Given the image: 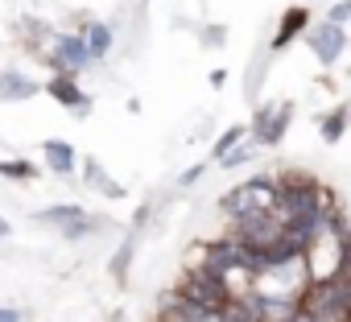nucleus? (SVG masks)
<instances>
[{"mask_svg":"<svg viewBox=\"0 0 351 322\" xmlns=\"http://www.w3.org/2000/svg\"><path fill=\"white\" fill-rule=\"evenodd\" d=\"M281 236H285V215H281L277 207H261V211L236 215V236H232V240H240V244H248V248H256V252L273 248Z\"/></svg>","mask_w":351,"mask_h":322,"instance_id":"1","label":"nucleus"},{"mask_svg":"<svg viewBox=\"0 0 351 322\" xmlns=\"http://www.w3.org/2000/svg\"><path fill=\"white\" fill-rule=\"evenodd\" d=\"M322 207V195H318V182L310 178H285V186H277V211L285 215V223L293 219H310L314 211Z\"/></svg>","mask_w":351,"mask_h":322,"instance_id":"2","label":"nucleus"},{"mask_svg":"<svg viewBox=\"0 0 351 322\" xmlns=\"http://www.w3.org/2000/svg\"><path fill=\"white\" fill-rule=\"evenodd\" d=\"M261 207H277V186L269 178H252V182L236 186L232 195H223L228 215H244V211H261Z\"/></svg>","mask_w":351,"mask_h":322,"instance_id":"3","label":"nucleus"},{"mask_svg":"<svg viewBox=\"0 0 351 322\" xmlns=\"http://www.w3.org/2000/svg\"><path fill=\"white\" fill-rule=\"evenodd\" d=\"M178 293L191 297V301H199V306H207V310H223V306H228V285H223V277H215V273H207V269L195 273V277H186Z\"/></svg>","mask_w":351,"mask_h":322,"instance_id":"4","label":"nucleus"},{"mask_svg":"<svg viewBox=\"0 0 351 322\" xmlns=\"http://www.w3.org/2000/svg\"><path fill=\"white\" fill-rule=\"evenodd\" d=\"M38 219H42V223H50V227H62L66 236H83V232H91V227H95V223H87L83 207H71V203H62V207H46Z\"/></svg>","mask_w":351,"mask_h":322,"instance_id":"5","label":"nucleus"},{"mask_svg":"<svg viewBox=\"0 0 351 322\" xmlns=\"http://www.w3.org/2000/svg\"><path fill=\"white\" fill-rule=\"evenodd\" d=\"M310 46H314V54H318V62H335L339 54H343V46H347V38H343V29L335 25V21H326V25H318L314 34H310Z\"/></svg>","mask_w":351,"mask_h":322,"instance_id":"6","label":"nucleus"},{"mask_svg":"<svg viewBox=\"0 0 351 322\" xmlns=\"http://www.w3.org/2000/svg\"><path fill=\"white\" fill-rule=\"evenodd\" d=\"M289 112H293L289 103H281L277 112H273V108H261V112H256V140H261V145H277V140L285 136Z\"/></svg>","mask_w":351,"mask_h":322,"instance_id":"7","label":"nucleus"},{"mask_svg":"<svg viewBox=\"0 0 351 322\" xmlns=\"http://www.w3.org/2000/svg\"><path fill=\"white\" fill-rule=\"evenodd\" d=\"M54 62H58L66 75H75V71H83V66L91 62V50H87L83 38H62L58 50H54Z\"/></svg>","mask_w":351,"mask_h":322,"instance_id":"8","label":"nucleus"},{"mask_svg":"<svg viewBox=\"0 0 351 322\" xmlns=\"http://www.w3.org/2000/svg\"><path fill=\"white\" fill-rule=\"evenodd\" d=\"M46 91H50V95H54L58 103H66V108H75V112H87V108H91V103H87V95H83V91L75 87V79H71L66 71H62V75H54V79L46 83Z\"/></svg>","mask_w":351,"mask_h":322,"instance_id":"9","label":"nucleus"},{"mask_svg":"<svg viewBox=\"0 0 351 322\" xmlns=\"http://www.w3.org/2000/svg\"><path fill=\"white\" fill-rule=\"evenodd\" d=\"M42 153H46V166H50L54 174H71V170H75V149H71L66 140H46Z\"/></svg>","mask_w":351,"mask_h":322,"instance_id":"10","label":"nucleus"},{"mask_svg":"<svg viewBox=\"0 0 351 322\" xmlns=\"http://www.w3.org/2000/svg\"><path fill=\"white\" fill-rule=\"evenodd\" d=\"M38 87L25 79V75H17V71H5L0 75V99H29Z\"/></svg>","mask_w":351,"mask_h":322,"instance_id":"11","label":"nucleus"},{"mask_svg":"<svg viewBox=\"0 0 351 322\" xmlns=\"http://www.w3.org/2000/svg\"><path fill=\"white\" fill-rule=\"evenodd\" d=\"M302 25H306V9H289V13H285V25H281V34L273 38V46H277V50H281V46H289V38H293V34H302Z\"/></svg>","mask_w":351,"mask_h":322,"instance_id":"12","label":"nucleus"},{"mask_svg":"<svg viewBox=\"0 0 351 322\" xmlns=\"http://www.w3.org/2000/svg\"><path fill=\"white\" fill-rule=\"evenodd\" d=\"M87 50H91V58H99V54H108V46H112V29L108 25H87Z\"/></svg>","mask_w":351,"mask_h":322,"instance_id":"13","label":"nucleus"},{"mask_svg":"<svg viewBox=\"0 0 351 322\" xmlns=\"http://www.w3.org/2000/svg\"><path fill=\"white\" fill-rule=\"evenodd\" d=\"M87 178H91V182H95V190H104L108 199H120V195H124V186H116V182L99 170V161H87Z\"/></svg>","mask_w":351,"mask_h":322,"instance_id":"14","label":"nucleus"},{"mask_svg":"<svg viewBox=\"0 0 351 322\" xmlns=\"http://www.w3.org/2000/svg\"><path fill=\"white\" fill-rule=\"evenodd\" d=\"M343 128H347V108H339L335 116H326V120H322V136H326L330 145L343 136Z\"/></svg>","mask_w":351,"mask_h":322,"instance_id":"15","label":"nucleus"},{"mask_svg":"<svg viewBox=\"0 0 351 322\" xmlns=\"http://www.w3.org/2000/svg\"><path fill=\"white\" fill-rule=\"evenodd\" d=\"M252 157H256V145H240V149L232 145V153H223V157H219V166H228V170H232V166H244V161H252Z\"/></svg>","mask_w":351,"mask_h":322,"instance_id":"16","label":"nucleus"},{"mask_svg":"<svg viewBox=\"0 0 351 322\" xmlns=\"http://www.w3.org/2000/svg\"><path fill=\"white\" fill-rule=\"evenodd\" d=\"M215 322H256V318H252V310H248V306L240 301V306H223Z\"/></svg>","mask_w":351,"mask_h":322,"instance_id":"17","label":"nucleus"},{"mask_svg":"<svg viewBox=\"0 0 351 322\" xmlns=\"http://www.w3.org/2000/svg\"><path fill=\"white\" fill-rule=\"evenodd\" d=\"M0 174H5V178H34V166H29V161H0Z\"/></svg>","mask_w":351,"mask_h":322,"instance_id":"18","label":"nucleus"},{"mask_svg":"<svg viewBox=\"0 0 351 322\" xmlns=\"http://www.w3.org/2000/svg\"><path fill=\"white\" fill-rule=\"evenodd\" d=\"M240 136H244V128H232V132H223V136H219V140H215V153H219V157H223V153H228V149H232V145H236V140H240Z\"/></svg>","mask_w":351,"mask_h":322,"instance_id":"19","label":"nucleus"},{"mask_svg":"<svg viewBox=\"0 0 351 322\" xmlns=\"http://www.w3.org/2000/svg\"><path fill=\"white\" fill-rule=\"evenodd\" d=\"M347 17H351V0H343V5H335V9H330V17H326V21H335V25H343V21H347Z\"/></svg>","mask_w":351,"mask_h":322,"instance_id":"20","label":"nucleus"},{"mask_svg":"<svg viewBox=\"0 0 351 322\" xmlns=\"http://www.w3.org/2000/svg\"><path fill=\"white\" fill-rule=\"evenodd\" d=\"M0 322H21V314L13 306H0Z\"/></svg>","mask_w":351,"mask_h":322,"instance_id":"21","label":"nucleus"},{"mask_svg":"<svg viewBox=\"0 0 351 322\" xmlns=\"http://www.w3.org/2000/svg\"><path fill=\"white\" fill-rule=\"evenodd\" d=\"M199 174H203V166H195V170H186V174H182V182L191 186V182H199Z\"/></svg>","mask_w":351,"mask_h":322,"instance_id":"22","label":"nucleus"},{"mask_svg":"<svg viewBox=\"0 0 351 322\" xmlns=\"http://www.w3.org/2000/svg\"><path fill=\"white\" fill-rule=\"evenodd\" d=\"M5 236H9V223H5V219H0V240H5Z\"/></svg>","mask_w":351,"mask_h":322,"instance_id":"23","label":"nucleus"}]
</instances>
